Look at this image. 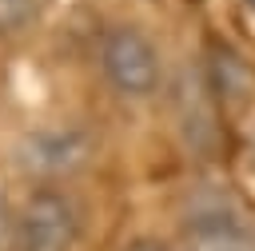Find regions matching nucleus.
<instances>
[{"label":"nucleus","instance_id":"9d476101","mask_svg":"<svg viewBox=\"0 0 255 251\" xmlns=\"http://www.w3.org/2000/svg\"><path fill=\"white\" fill-rule=\"evenodd\" d=\"M251 155H255V147H251Z\"/></svg>","mask_w":255,"mask_h":251},{"label":"nucleus","instance_id":"20e7f679","mask_svg":"<svg viewBox=\"0 0 255 251\" xmlns=\"http://www.w3.org/2000/svg\"><path fill=\"white\" fill-rule=\"evenodd\" d=\"M175 120H179V131L187 139V147L195 151H211L215 139H219V100L207 84V72L203 68H183L179 80H175Z\"/></svg>","mask_w":255,"mask_h":251},{"label":"nucleus","instance_id":"f03ea898","mask_svg":"<svg viewBox=\"0 0 255 251\" xmlns=\"http://www.w3.org/2000/svg\"><path fill=\"white\" fill-rule=\"evenodd\" d=\"M179 251H255V235L223 187H199L179 215Z\"/></svg>","mask_w":255,"mask_h":251},{"label":"nucleus","instance_id":"1a4fd4ad","mask_svg":"<svg viewBox=\"0 0 255 251\" xmlns=\"http://www.w3.org/2000/svg\"><path fill=\"white\" fill-rule=\"evenodd\" d=\"M243 4H247V12H255V0H243Z\"/></svg>","mask_w":255,"mask_h":251},{"label":"nucleus","instance_id":"39448f33","mask_svg":"<svg viewBox=\"0 0 255 251\" xmlns=\"http://www.w3.org/2000/svg\"><path fill=\"white\" fill-rule=\"evenodd\" d=\"M88 159V135L76 127H40L24 139L20 163L40 175H72Z\"/></svg>","mask_w":255,"mask_h":251},{"label":"nucleus","instance_id":"7ed1b4c3","mask_svg":"<svg viewBox=\"0 0 255 251\" xmlns=\"http://www.w3.org/2000/svg\"><path fill=\"white\" fill-rule=\"evenodd\" d=\"M76 239H80L76 199L56 183L28 191V199L20 203V251H72Z\"/></svg>","mask_w":255,"mask_h":251},{"label":"nucleus","instance_id":"f257e3e1","mask_svg":"<svg viewBox=\"0 0 255 251\" xmlns=\"http://www.w3.org/2000/svg\"><path fill=\"white\" fill-rule=\"evenodd\" d=\"M100 72L124 100H151L163 84L159 48L135 24H112L100 36Z\"/></svg>","mask_w":255,"mask_h":251},{"label":"nucleus","instance_id":"6e6552de","mask_svg":"<svg viewBox=\"0 0 255 251\" xmlns=\"http://www.w3.org/2000/svg\"><path fill=\"white\" fill-rule=\"evenodd\" d=\"M124 251H171L167 243H159V239H151V235H139V239H131Z\"/></svg>","mask_w":255,"mask_h":251},{"label":"nucleus","instance_id":"0eeeda50","mask_svg":"<svg viewBox=\"0 0 255 251\" xmlns=\"http://www.w3.org/2000/svg\"><path fill=\"white\" fill-rule=\"evenodd\" d=\"M0 251H20V207L0 187Z\"/></svg>","mask_w":255,"mask_h":251},{"label":"nucleus","instance_id":"423d86ee","mask_svg":"<svg viewBox=\"0 0 255 251\" xmlns=\"http://www.w3.org/2000/svg\"><path fill=\"white\" fill-rule=\"evenodd\" d=\"M36 16V0H0V36L28 28Z\"/></svg>","mask_w":255,"mask_h":251}]
</instances>
